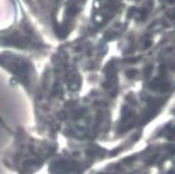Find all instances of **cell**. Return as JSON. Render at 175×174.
Masks as SVG:
<instances>
[{
    "mask_svg": "<svg viewBox=\"0 0 175 174\" xmlns=\"http://www.w3.org/2000/svg\"><path fill=\"white\" fill-rule=\"evenodd\" d=\"M76 13H77V8H76L75 6H71V7L68 9V14L71 15V16L76 15Z\"/></svg>",
    "mask_w": 175,
    "mask_h": 174,
    "instance_id": "cell-1",
    "label": "cell"
},
{
    "mask_svg": "<svg viewBox=\"0 0 175 174\" xmlns=\"http://www.w3.org/2000/svg\"><path fill=\"white\" fill-rule=\"evenodd\" d=\"M136 74H137V72H136V71H128V72L126 73V76H127L128 78L132 79V78H134V77H135V75H136Z\"/></svg>",
    "mask_w": 175,
    "mask_h": 174,
    "instance_id": "cell-2",
    "label": "cell"
},
{
    "mask_svg": "<svg viewBox=\"0 0 175 174\" xmlns=\"http://www.w3.org/2000/svg\"><path fill=\"white\" fill-rule=\"evenodd\" d=\"M150 71H151V67H147L146 70H145V76L148 77V75L150 74Z\"/></svg>",
    "mask_w": 175,
    "mask_h": 174,
    "instance_id": "cell-3",
    "label": "cell"
},
{
    "mask_svg": "<svg viewBox=\"0 0 175 174\" xmlns=\"http://www.w3.org/2000/svg\"><path fill=\"white\" fill-rule=\"evenodd\" d=\"M134 160H135V157H130V158H127V159H125V160H124V162H126L127 164H128L129 162H132V161H134Z\"/></svg>",
    "mask_w": 175,
    "mask_h": 174,
    "instance_id": "cell-4",
    "label": "cell"
}]
</instances>
